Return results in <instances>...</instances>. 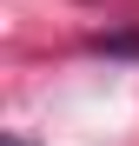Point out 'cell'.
I'll use <instances>...</instances> for the list:
<instances>
[{
	"label": "cell",
	"instance_id": "obj_1",
	"mask_svg": "<svg viewBox=\"0 0 139 146\" xmlns=\"http://www.w3.org/2000/svg\"><path fill=\"white\" fill-rule=\"evenodd\" d=\"M0 146H33V139H20V133H7V139H0Z\"/></svg>",
	"mask_w": 139,
	"mask_h": 146
}]
</instances>
